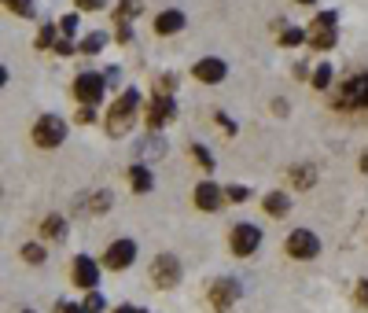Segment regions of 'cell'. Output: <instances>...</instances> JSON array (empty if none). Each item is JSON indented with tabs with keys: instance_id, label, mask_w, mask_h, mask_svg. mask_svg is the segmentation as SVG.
Listing matches in <instances>:
<instances>
[{
	"instance_id": "cell-1",
	"label": "cell",
	"mask_w": 368,
	"mask_h": 313,
	"mask_svg": "<svg viewBox=\"0 0 368 313\" xmlns=\"http://www.w3.org/2000/svg\"><path fill=\"white\" fill-rule=\"evenodd\" d=\"M137 111H140V93H137V89H125V93L118 96V103L107 111V119H103L107 133H111V137H125L129 129H133Z\"/></svg>"
},
{
	"instance_id": "cell-2",
	"label": "cell",
	"mask_w": 368,
	"mask_h": 313,
	"mask_svg": "<svg viewBox=\"0 0 368 313\" xmlns=\"http://www.w3.org/2000/svg\"><path fill=\"white\" fill-rule=\"evenodd\" d=\"M335 107H343V111L368 107V74H353V77H346V82L339 85Z\"/></svg>"
},
{
	"instance_id": "cell-3",
	"label": "cell",
	"mask_w": 368,
	"mask_h": 313,
	"mask_svg": "<svg viewBox=\"0 0 368 313\" xmlns=\"http://www.w3.org/2000/svg\"><path fill=\"white\" fill-rule=\"evenodd\" d=\"M335 22H339V15H335V11H321V15L309 22V30H306V41H309V48H317V52L335 48Z\"/></svg>"
},
{
	"instance_id": "cell-4",
	"label": "cell",
	"mask_w": 368,
	"mask_h": 313,
	"mask_svg": "<svg viewBox=\"0 0 368 313\" xmlns=\"http://www.w3.org/2000/svg\"><path fill=\"white\" fill-rule=\"evenodd\" d=\"M63 137H67V122L63 119H56V114L37 119V125H33V144L37 148H59Z\"/></svg>"
},
{
	"instance_id": "cell-5",
	"label": "cell",
	"mask_w": 368,
	"mask_h": 313,
	"mask_svg": "<svg viewBox=\"0 0 368 313\" xmlns=\"http://www.w3.org/2000/svg\"><path fill=\"white\" fill-rule=\"evenodd\" d=\"M103 89H107V74H77L74 77V96L85 103V107H96L103 100Z\"/></svg>"
},
{
	"instance_id": "cell-6",
	"label": "cell",
	"mask_w": 368,
	"mask_h": 313,
	"mask_svg": "<svg viewBox=\"0 0 368 313\" xmlns=\"http://www.w3.org/2000/svg\"><path fill=\"white\" fill-rule=\"evenodd\" d=\"M258 247H261V229L251 225V221H240V225L232 229V254L247 258V254H254Z\"/></svg>"
},
{
	"instance_id": "cell-7",
	"label": "cell",
	"mask_w": 368,
	"mask_h": 313,
	"mask_svg": "<svg viewBox=\"0 0 368 313\" xmlns=\"http://www.w3.org/2000/svg\"><path fill=\"white\" fill-rule=\"evenodd\" d=\"M287 254L298 258V262H306V258H317V254H321V240L313 236L309 229H295L291 236H287Z\"/></svg>"
},
{
	"instance_id": "cell-8",
	"label": "cell",
	"mask_w": 368,
	"mask_h": 313,
	"mask_svg": "<svg viewBox=\"0 0 368 313\" xmlns=\"http://www.w3.org/2000/svg\"><path fill=\"white\" fill-rule=\"evenodd\" d=\"M151 280L159 284V288H174V284H181V262L174 254H159L151 262Z\"/></svg>"
},
{
	"instance_id": "cell-9",
	"label": "cell",
	"mask_w": 368,
	"mask_h": 313,
	"mask_svg": "<svg viewBox=\"0 0 368 313\" xmlns=\"http://www.w3.org/2000/svg\"><path fill=\"white\" fill-rule=\"evenodd\" d=\"M236 298H240V284H236L232 277H221L214 280V288H210V306H214L217 313H225Z\"/></svg>"
},
{
	"instance_id": "cell-10",
	"label": "cell",
	"mask_w": 368,
	"mask_h": 313,
	"mask_svg": "<svg viewBox=\"0 0 368 313\" xmlns=\"http://www.w3.org/2000/svg\"><path fill=\"white\" fill-rule=\"evenodd\" d=\"M133 258H137V243L133 240H114L107 247V254H103V266L107 269H125V266H133Z\"/></svg>"
},
{
	"instance_id": "cell-11",
	"label": "cell",
	"mask_w": 368,
	"mask_h": 313,
	"mask_svg": "<svg viewBox=\"0 0 368 313\" xmlns=\"http://www.w3.org/2000/svg\"><path fill=\"white\" fill-rule=\"evenodd\" d=\"M70 273H74V284H77V288H85V291H92L100 284V269H96V262H92L89 254H77Z\"/></svg>"
},
{
	"instance_id": "cell-12",
	"label": "cell",
	"mask_w": 368,
	"mask_h": 313,
	"mask_svg": "<svg viewBox=\"0 0 368 313\" xmlns=\"http://www.w3.org/2000/svg\"><path fill=\"white\" fill-rule=\"evenodd\" d=\"M169 119H174V100H169V96H155L151 107H148V129H151V133H159Z\"/></svg>"
},
{
	"instance_id": "cell-13",
	"label": "cell",
	"mask_w": 368,
	"mask_h": 313,
	"mask_svg": "<svg viewBox=\"0 0 368 313\" xmlns=\"http://www.w3.org/2000/svg\"><path fill=\"white\" fill-rule=\"evenodd\" d=\"M221 195H225V192H221L214 181H203V185H195L192 199H195V206H199V211H217V206H221Z\"/></svg>"
},
{
	"instance_id": "cell-14",
	"label": "cell",
	"mask_w": 368,
	"mask_h": 313,
	"mask_svg": "<svg viewBox=\"0 0 368 313\" xmlns=\"http://www.w3.org/2000/svg\"><path fill=\"white\" fill-rule=\"evenodd\" d=\"M192 74L199 77L203 85H217L221 77L229 74V67H225V63H221V59H199V63H195V70H192Z\"/></svg>"
},
{
	"instance_id": "cell-15",
	"label": "cell",
	"mask_w": 368,
	"mask_h": 313,
	"mask_svg": "<svg viewBox=\"0 0 368 313\" xmlns=\"http://www.w3.org/2000/svg\"><path fill=\"white\" fill-rule=\"evenodd\" d=\"M184 30V15L177 8H169V11H159V19H155V33H177Z\"/></svg>"
},
{
	"instance_id": "cell-16",
	"label": "cell",
	"mask_w": 368,
	"mask_h": 313,
	"mask_svg": "<svg viewBox=\"0 0 368 313\" xmlns=\"http://www.w3.org/2000/svg\"><path fill=\"white\" fill-rule=\"evenodd\" d=\"M129 185H133V192H151V185H155L151 169H148V166H144V162H137V166H129Z\"/></svg>"
},
{
	"instance_id": "cell-17",
	"label": "cell",
	"mask_w": 368,
	"mask_h": 313,
	"mask_svg": "<svg viewBox=\"0 0 368 313\" xmlns=\"http://www.w3.org/2000/svg\"><path fill=\"white\" fill-rule=\"evenodd\" d=\"M41 232H45L48 240H63V236H67V221H63L59 214H48L41 221Z\"/></svg>"
},
{
	"instance_id": "cell-18",
	"label": "cell",
	"mask_w": 368,
	"mask_h": 313,
	"mask_svg": "<svg viewBox=\"0 0 368 313\" xmlns=\"http://www.w3.org/2000/svg\"><path fill=\"white\" fill-rule=\"evenodd\" d=\"M291 181H295V188H313V185H317V169H313V166H295Z\"/></svg>"
},
{
	"instance_id": "cell-19",
	"label": "cell",
	"mask_w": 368,
	"mask_h": 313,
	"mask_svg": "<svg viewBox=\"0 0 368 313\" xmlns=\"http://www.w3.org/2000/svg\"><path fill=\"white\" fill-rule=\"evenodd\" d=\"M266 211H269L273 217H284L287 211H291V199H287V195H280V192H273V195H266Z\"/></svg>"
},
{
	"instance_id": "cell-20",
	"label": "cell",
	"mask_w": 368,
	"mask_h": 313,
	"mask_svg": "<svg viewBox=\"0 0 368 313\" xmlns=\"http://www.w3.org/2000/svg\"><path fill=\"white\" fill-rule=\"evenodd\" d=\"M103 45H107V33L96 30V33H89L82 41V52H85V56H96V52H103Z\"/></svg>"
},
{
	"instance_id": "cell-21",
	"label": "cell",
	"mask_w": 368,
	"mask_h": 313,
	"mask_svg": "<svg viewBox=\"0 0 368 313\" xmlns=\"http://www.w3.org/2000/svg\"><path fill=\"white\" fill-rule=\"evenodd\" d=\"M140 8H144V0H122V4H118V11H114V19H118V22H129L133 15H140Z\"/></svg>"
},
{
	"instance_id": "cell-22",
	"label": "cell",
	"mask_w": 368,
	"mask_h": 313,
	"mask_svg": "<svg viewBox=\"0 0 368 313\" xmlns=\"http://www.w3.org/2000/svg\"><path fill=\"white\" fill-rule=\"evenodd\" d=\"M174 85H177L174 74H159V77H155V96H169V93H174Z\"/></svg>"
},
{
	"instance_id": "cell-23",
	"label": "cell",
	"mask_w": 368,
	"mask_h": 313,
	"mask_svg": "<svg viewBox=\"0 0 368 313\" xmlns=\"http://www.w3.org/2000/svg\"><path fill=\"white\" fill-rule=\"evenodd\" d=\"M4 4L15 11L19 19H33V0H4Z\"/></svg>"
},
{
	"instance_id": "cell-24",
	"label": "cell",
	"mask_w": 368,
	"mask_h": 313,
	"mask_svg": "<svg viewBox=\"0 0 368 313\" xmlns=\"http://www.w3.org/2000/svg\"><path fill=\"white\" fill-rule=\"evenodd\" d=\"M22 258H26V262H30V266H41V262H45V247H37V243H26V247H22Z\"/></svg>"
},
{
	"instance_id": "cell-25",
	"label": "cell",
	"mask_w": 368,
	"mask_h": 313,
	"mask_svg": "<svg viewBox=\"0 0 368 313\" xmlns=\"http://www.w3.org/2000/svg\"><path fill=\"white\" fill-rule=\"evenodd\" d=\"M313 85H317V89H328V85H332V67H328V63H321V67L313 70Z\"/></svg>"
},
{
	"instance_id": "cell-26",
	"label": "cell",
	"mask_w": 368,
	"mask_h": 313,
	"mask_svg": "<svg viewBox=\"0 0 368 313\" xmlns=\"http://www.w3.org/2000/svg\"><path fill=\"white\" fill-rule=\"evenodd\" d=\"M103 306H107V303H103V295H100L96 288H92V291H89V298H85V313H100Z\"/></svg>"
},
{
	"instance_id": "cell-27",
	"label": "cell",
	"mask_w": 368,
	"mask_h": 313,
	"mask_svg": "<svg viewBox=\"0 0 368 313\" xmlns=\"http://www.w3.org/2000/svg\"><path fill=\"white\" fill-rule=\"evenodd\" d=\"M280 41H284V45H302V41H306V30H295V26H287Z\"/></svg>"
},
{
	"instance_id": "cell-28",
	"label": "cell",
	"mask_w": 368,
	"mask_h": 313,
	"mask_svg": "<svg viewBox=\"0 0 368 313\" xmlns=\"http://www.w3.org/2000/svg\"><path fill=\"white\" fill-rule=\"evenodd\" d=\"M192 155L199 159V166H203V169H214V159H210V151H206L203 144H192Z\"/></svg>"
},
{
	"instance_id": "cell-29",
	"label": "cell",
	"mask_w": 368,
	"mask_h": 313,
	"mask_svg": "<svg viewBox=\"0 0 368 313\" xmlns=\"http://www.w3.org/2000/svg\"><path fill=\"white\" fill-rule=\"evenodd\" d=\"M52 37H56V26H41V33H37V48H52Z\"/></svg>"
},
{
	"instance_id": "cell-30",
	"label": "cell",
	"mask_w": 368,
	"mask_h": 313,
	"mask_svg": "<svg viewBox=\"0 0 368 313\" xmlns=\"http://www.w3.org/2000/svg\"><path fill=\"white\" fill-rule=\"evenodd\" d=\"M225 195H229L232 203H243V199H247V195H251V192H247L243 185H232V188H225Z\"/></svg>"
},
{
	"instance_id": "cell-31",
	"label": "cell",
	"mask_w": 368,
	"mask_h": 313,
	"mask_svg": "<svg viewBox=\"0 0 368 313\" xmlns=\"http://www.w3.org/2000/svg\"><path fill=\"white\" fill-rule=\"evenodd\" d=\"M111 206V192H96V199H92V211H107Z\"/></svg>"
},
{
	"instance_id": "cell-32",
	"label": "cell",
	"mask_w": 368,
	"mask_h": 313,
	"mask_svg": "<svg viewBox=\"0 0 368 313\" xmlns=\"http://www.w3.org/2000/svg\"><path fill=\"white\" fill-rule=\"evenodd\" d=\"M59 30H63V33H67V37H70V33L77 30V15H63V22H59Z\"/></svg>"
},
{
	"instance_id": "cell-33",
	"label": "cell",
	"mask_w": 368,
	"mask_h": 313,
	"mask_svg": "<svg viewBox=\"0 0 368 313\" xmlns=\"http://www.w3.org/2000/svg\"><path fill=\"white\" fill-rule=\"evenodd\" d=\"M118 41H122V45L133 41V30H129V22H118Z\"/></svg>"
},
{
	"instance_id": "cell-34",
	"label": "cell",
	"mask_w": 368,
	"mask_h": 313,
	"mask_svg": "<svg viewBox=\"0 0 368 313\" xmlns=\"http://www.w3.org/2000/svg\"><path fill=\"white\" fill-rule=\"evenodd\" d=\"M82 11H96V8H103V0H74Z\"/></svg>"
},
{
	"instance_id": "cell-35",
	"label": "cell",
	"mask_w": 368,
	"mask_h": 313,
	"mask_svg": "<svg viewBox=\"0 0 368 313\" xmlns=\"http://www.w3.org/2000/svg\"><path fill=\"white\" fill-rule=\"evenodd\" d=\"M358 303L368 310V280H361V284H358Z\"/></svg>"
},
{
	"instance_id": "cell-36",
	"label": "cell",
	"mask_w": 368,
	"mask_h": 313,
	"mask_svg": "<svg viewBox=\"0 0 368 313\" xmlns=\"http://www.w3.org/2000/svg\"><path fill=\"white\" fill-rule=\"evenodd\" d=\"M217 125H221V129H229V133H236V125H232V119H225V114H217Z\"/></svg>"
},
{
	"instance_id": "cell-37",
	"label": "cell",
	"mask_w": 368,
	"mask_h": 313,
	"mask_svg": "<svg viewBox=\"0 0 368 313\" xmlns=\"http://www.w3.org/2000/svg\"><path fill=\"white\" fill-rule=\"evenodd\" d=\"M56 52H59V56H70L74 45H70V41H59V45H56Z\"/></svg>"
},
{
	"instance_id": "cell-38",
	"label": "cell",
	"mask_w": 368,
	"mask_h": 313,
	"mask_svg": "<svg viewBox=\"0 0 368 313\" xmlns=\"http://www.w3.org/2000/svg\"><path fill=\"white\" fill-rule=\"evenodd\" d=\"M114 313H148V310H137V306H118Z\"/></svg>"
},
{
	"instance_id": "cell-39",
	"label": "cell",
	"mask_w": 368,
	"mask_h": 313,
	"mask_svg": "<svg viewBox=\"0 0 368 313\" xmlns=\"http://www.w3.org/2000/svg\"><path fill=\"white\" fill-rule=\"evenodd\" d=\"M361 174H368V151L361 155Z\"/></svg>"
},
{
	"instance_id": "cell-40",
	"label": "cell",
	"mask_w": 368,
	"mask_h": 313,
	"mask_svg": "<svg viewBox=\"0 0 368 313\" xmlns=\"http://www.w3.org/2000/svg\"><path fill=\"white\" fill-rule=\"evenodd\" d=\"M63 313H85V306H67V310H63Z\"/></svg>"
},
{
	"instance_id": "cell-41",
	"label": "cell",
	"mask_w": 368,
	"mask_h": 313,
	"mask_svg": "<svg viewBox=\"0 0 368 313\" xmlns=\"http://www.w3.org/2000/svg\"><path fill=\"white\" fill-rule=\"evenodd\" d=\"M298 4H313V0H298Z\"/></svg>"
},
{
	"instance_id": "cell-42",
	"label": "cell",
	"mask_w": 368,
	"mask_h": 313,
	"mask_svg": "<svg viewBox=\"0 0 368 313\" xmlns=\"http://www.w3.org/2000/svg\"><path fill=\"white\" fill-rule=\"evenodd\" d=\"M22 313H33V310H22Z\"/></svg>"
}]
</instances>
